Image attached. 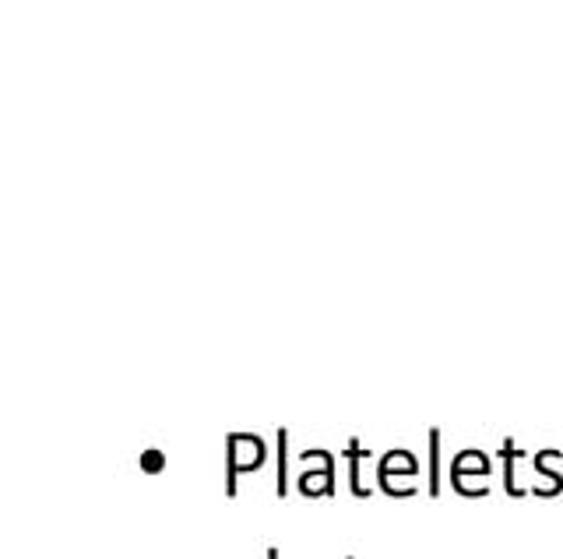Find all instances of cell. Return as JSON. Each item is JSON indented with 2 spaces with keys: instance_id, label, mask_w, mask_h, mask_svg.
Here are the masks:
<instances>
[{
  "instance_id": "cell-1",
  "label": "cell",
  "mask_w": 563,
  "mask_h": 559,
  "mask_svg": "<svg viewBox=\"0 0 563 559\" xmlns=\"http://www.w3.org/2000/svg\"><path fill=\"white\" fill-rule=\"evenodd\" d=\"M225 458H229V468H225V493L236 496V479L243 471H254L264 465V440L254 433H229L225 436Z\"/></svg>"
},
{
  "instance_id": "cell-2",
  "label": "cell",
  "mask_w": 563,
  "mask_h": 559,
  "mask_svg": "<svg viewBox=\"0 0 563 559\" xmlns=\"http://www.w3.org/2000/svg\"><path fill=\"white\" fill-rule=\"evenodd\" d=\"M419 476V461L412 458L409 450H401V447H395V450H387L384 458H380V468H377V482H380V489L387 496H412L409 489H405L398 479H416Z\"/></svg>"
},
{
  "instance_id": "cell-3",
  "label": "cell",
  "mask_w": 563,
  "mask_h": 559,
  "mask_svg": "<svg viewBox=\"0 0 563 559\" xmlns=\"http://www.w3.org/2000/svg\"><path fill=\"white\" fill-rule=\"evenodd\" d=\"M479 479V482H486V476H489V458L483 450H475V447H468V450H462L457 458L451 461V482H454V489L462 496H468L472 493V482L468 479ZM489 485V482H486Z\"/></svg>"
},
{
  "instance_id": "cell-4",
  "label": "cell",
  "mask_w": 563,
  "mask_h": 559,
  "mask_svg": "<svg viewBox=\"0 0 563 559\" xmlns=\"http://www.w3.org/2000/svg\"><path fill=\"white\" fill-rule=\"evenodd\" d=\"M299 493L303 496H334V454L328 450V458L321 468H307L299 476Z\"/></svg>"
},
{
  "instance_id": "cell-5",
  "label": "cell",
  "mask_w": 563,
  "mask_h": 559,
  "mask_svg": "<svg viewBox=\"0 0 563 559\" xmlns=\"http://www.w3.org/2000/svg\"><path fill=\"white\" fill-rule=\"evenodd\" d=\"M345 458H349V482H352V493L356 496H369V489L360 479V458H369V447L360 444V436H352L349 447H345Z\"/></svg>"
},
{
  "instance_id": "cell-6",
  "label": "cell",
  "mask_w": 563,
  "mask_h": 559,
  "mask_svg": "<svg viewBox=\"0 0 563 559\" xmlns=\"http://www.w3.org/2000/svg\"><path fill=\"white\" fill-rule=\"evenodd\" d=\"M500 458H504V465H507V468H504L507 493H510V496H525V489L515 482V461H518V458H525V450H518V447H515V440H504V447H500Z\"/></svg>"
},
{
  "instance_id": "cell-7",
  "label": "cell",
  "mask_w": 563,
  "mask_h": 559,
  "mask_svg": "<svg viewBox=\"0 0 563 559\" xmlns=\"http://www.w3.org/2000/svg\"><path fill=\"white\" fill-rule=\"evenodd\" d=\"M430 496H440V429H430Z\"/></svg>"
},
{
  "instance_id": "cell-8",
  "label": "cell",
  "mask_w": 563,
  "mask_h": 559,
  "mask_svg": "<svg viewBox=\"0 0 563 559\" xmlns=\"http://www.w3.org/2000/svg\"><path fill=\"white\" fill-rule=\"evenodd\" d=\"M286 440H289V433L286 429H278V485H275V493L278 496H286L289 493V476H286Z\"/></svg>"
},
{
  "instance_id": "cell-9",
  "label": "cell",
  "mask_w": 563,
  "mask_h": 559,
  "mask_svg": "<svg viewBox=\"0 0 563 559\" xmlns=\"http://www.w3.org/2000/svg\"><path fill=\"white\" fill-rule=\"evenodd\" d=\"M163 465H166V454L158 447H148L145 454H141V468H145V471H158Z\"/></svg>"
},
{
  "instance_id": "cell-10",
  "label": "cell",
  "mask_w": 563,
  "mask_h": 559,
  "mask_svg": "<svg viewBox=\"0 0 563 559\" xmlns=\"http://www.w3.org/2000/svg\"><path fill=\"white\" fill-rule=\"evenodd\" d=\"M268 559H278V549H275V546L268 549Z\"/></svg>"
}]
</instances>
